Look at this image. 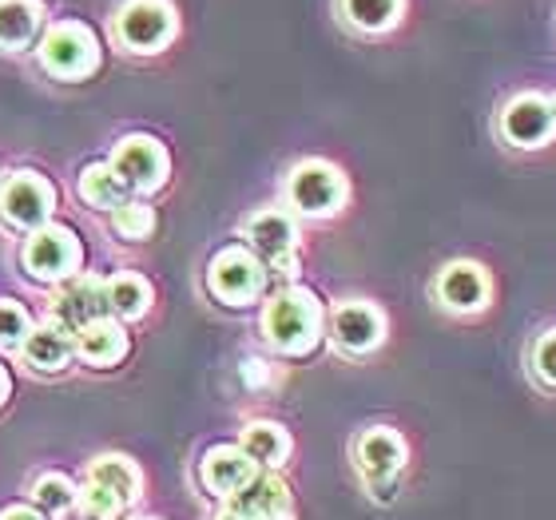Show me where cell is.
<instances>
[{
	"instance_id": "1",
	"label": "cell",
	"mask_w": 556,
	"mask_h": 520,
	"mask_svg": "<svg viewBox=\"0 0 556 520\" xmlns=\"http://www.w3.org/2000/svg\"><path fill=\"white\" fill-rule=\"evenodd\" d=\"M263 338L287 358L311 354L318 346V338H323V306H318V299L302 287L275 294L267 302V310H263Z\"/></svg>"
},
{
	"instance_id": "2",
	"label": "cell",
	"mask_w": 556,
	"mask_h": 520,
	"mask_svg": "<svg viewBox=\"0 0 556 520\" xmlns=\"http://www.w3.org/2000/svg\"><path fill=\"white\" fill-rule=\"evenodd\" d=\"M179 33L172 0H124L112 12V40L128 56H155Z\"/></svg>"
},
{
	"instance_id": "3",
	"label": "cell",
	"mask_w": 556,
	"mask_h": 520,
	"mask_svg": "<svg viewBox=\"0 0 556 520\" xmlns=\"http://www.w3.org/2000/svg\"><path fill=\"white\" fill-rule=\"evenodd\" d=\"M36 60L56 80H84V76H92L100 68V40H96L88 24L56 21L36 40Z\"/></svg>"
},
{
	"instance_id": "4",
	"label": "cell",
	"mask_w": 556,
	"mask_h": 520,
	"mask_svg": "<svg viewBox=\"0 0 556 520\" xmlns=\"http://www.w3.org/2000/svg\"><path fill=\"white\" fill-rule=\"evenodd\" d=\"M21 266L33 282L60 287V282H68V278L80 275L84 246H80V239H76L72 227H56V223H48V227H40V231H33L28 239H24Z\"/></svg>"
},
{
	"instance_id": "5",
	"label": "cell",
	"mask_w": 556,
	"mask_h": 520,
	"mask_svg": "<svg viewBox=\"0 0 556 520\" xmlns=\"http://www.w3.org/2000/svg\"><path fill=\"white\" fill-rule=\"evenodd\" d=\"M207 290L223 306H251L267 290V266L251 246H223L207 263Z\"/></svg>"
},
{
	"instance_id": "6",
	"label": "cell",
	"mask_w": 556,
	"mask_h": 520,
	"mask_svg": "<svg viewBox=\"0 0 556 520\" xmlns=\"http://www.w3.org/2000/svg\"><path fill=\"white\" fill-rule=\"evenodd\" d=\"M52 211H56V187L40 172H12L0 183V219L9 223L12 231H40L52 223Z\"/></svg>"
},
{
	"instance_id": "7",
	"label": "cell",
	"mask_w": 556,
	"mask_h": 520,
	"mask_svg": "<svg viewBox=\"0 0 556 520\" xmlns=\"http://www.w3.org/2000/svg\"><path fill=\"white\" fill-rule=\"evenodd\" d=\"M287 199L290 207L306 215V219H330L342 203H346V179L334 163L326 160H306L299 163L287 179Z\"/></svg>"
},
{
	"instance_id": "8",
	"label": "cell",
	"mask_w": 556,
	"mask_h": 520,
	"mask_svg": "<svg viewBox=\"0 0 556 520\" xmlns=\"http://www.w3.org/2000/svg\"><path fill=\"white\" fill-rule=\"evenodd\" d=\"M108 167L116 172V179L136 195H151L167 183L172 175V160H167V148H163L155 136H124L112 148V160Z\"/></svg>"
},
{
	"instance_id": "9",
	"label": "cell",
	"mask_w": 556,
	"mask_h": 520,
	"mask_svg": "<svg viewBox=\"0 0 556 520\" xmlns=\"http://www.w3.org/2000/svg\"><path fill=\"white\" fill-rule=\"evenodd\" d=\"M96 318H108V299H104V278L100 275H76L68 282H60L52 302H48V322L64 326L68 334L84 330Z\"/></svg>"
},
{
	"instance_id": "10",
	"label": "cell",
	"mask_w": 556,
	"mask_h": 520,
	"mask_svg": "<svg viewBox=\"0 0 556 520\" xmlns=\"http://www.w3.org/2000/svg\"><path fill=\"white\" fill-rule=\"evenodd\" d=\"M243 239L258 255L267 270H290L294 266V246H299V227L287 211L263 207L243 223Z\"/></svg>"
},
{
	"instance_id": "11",
	"label": "cell",
	"mask_w": 556,
	"mask_h": 520,
	"mask_svg": "<svg viewBox=\"0 0 556 520\" xmlns=\"http://www.w3.org/2000/svg\"><path fill=\"white\" fill-rule=\"evenodd\" d=\"M330 338H334V346L342 350V354H350V358L370 354V350L382 346V338H386L382 310H378L374 302H362V299L338 302L334 314H330Z\"/></svg>"
},
{
	"instance_id": "12",
	"label": "cell",
	"mask_w": 556,
	"mask_h": 520,
	"mask_svg": "<svg viewBox=\"0 0 556 520\" xmlns=\"http://www.w3.org/2000/svg\"><path fill=\"white\" fill-rule=\"evenodd\" d=\"M556 131V107L545 96H517L509 107L501 112V136L513 148H541Z\"/></svg>"
},
{
	"instance_id": "13",
	"label": "cell",
	"mask_w": 556,
	"mask_h": 520,
	"mask_svg": "<svg viewBox=\"0 0 556 520\" xmlns=\"http://www.w3.org/2000/svg\"><path fill=\"white\" fill-rule=\"evenodd\" d=\"M354 461H358L366 485H382V481H394L406 465V441L402 433L386 426L366 429L358 441H354Z\"/></svg>"
},
{
	"instance_id": "14",
	"label": "cell",
	"mask_w": 556,
	"mask_h": 520,
	"mask_svg": "<svg viewBox=\"0 0 556 520\" xmlns=\"http://www.w3.org/2000/svg\"><path fill=\"white\" fill-rule=\"evenodd\" d=\"M255 473L258 465L239 445H215L199 461V485L207 489L211 497H235Z\"/></svg>"
},
{
	"instance_id": "15",
	"label": "cell",
	"mask_w": 556,
	"mask_h": 520,
	"mask_svg": "<svg viewBox=\"0 0 556 520\" xmlns=\"http://www.w3.org/2000/svg\"><path fill=\"white\" fill-rule=\"evenodd\" d=\"M72 346H76V358L84 366H92V370H108V366H116L124 354H128V330L124 322H116L112 314L108 318H96L88 322L84 330L72 334Z\"/></svg>"
},
{
	"instance_id": "16",
	"label": "cell",
	"mask_w": 556,
	"mask_h": 520,
	"mask_svg": "<svg viewBox=\"0 0 556 520\" xmlns=\"http://www.w3.org/2000/svg\"><path fill=\"white\" fill-rule=\"evenodd\" d=\"M438 302L453 314H473L489 302V275L477 263H450L438 275Z\"/></svg>"
},
{
	"instance_id": "17",
	"label": "cell",
	"mask_w": 556,
	"mask_h": 520,
	"mask_svg": "<svg viewBox=\"0 0 556 520\" xmlns=\"http://www.w3.org/2000/svg\"><path fill=\"white\" fill-rule=\"evenodd\" d=\"M24 366L33 373H64L76 358V346H72V334L56 322H40L28 330L24 338Z\"/></svg>"
},
{
	"instance_id": "18",
	"label": "cell",
	"mask_w": 556,
	"mask_h": 520,
	"mask_svg": "<svg viewBox=\"0 0 556 520\" xmlns=\"http://www.w3.org/2000/svg\"><path fill=\"white\" fill-rule=\"evenodd\" d=\"M84 485H92V489H100V493H108L119 509L128 512L131 505L139 500L143 477H139V469H136V461H131V457H124V453H104V457H96V461L88 465Z\"/></svg>"
},
{
	"instance_id": "19",
	"label": "cell",
	"mask_w": 556,
	"mask_h": 520,
	"mask_svg": "<svg viewBox=\"0 0 556 520\" xmlns=\"http://www.w3.org/2000/svg\"><path fill=\"white\" fill-rule=\"evenodd\" d=\"M45 28L40 0H0V52H28Z\"/></svg>"
},
{
	"instance_id": "20",
	"label": "cell",
	"mask_w": 556,
	"mask_h": 520,
	"mask_svg": "<svg viewBox=\"0 0 556 520\" xmlns=\"http://www.w3.org/2000/svg\"><path fill=\"white\" fill-rule=\"evenodd\" d=\"M104 299H108V314L116 322H136V318H143L151 310V282L124 270V275L104 278Z\"/></svg>"
},
{
	"instance_id": "21",
	"label": "cell",
	"mask_w": 556,
	"mask_h": 520,
	"mask_svg": "<svg viewBox=\"0 0 556 520\" xmlns=\"http://www.w3.org/2000/svg\"><path fill=\"white\" fill-rule=\"evenodd\" d=\"M239 449L263 469H278L290 457V433L282 426H275V421H251L243 429V437H239Z\"/></svg>"
},
{
	"instance_id": "22",
	"label": "cell",
	"mask_w": 556,
	"mask_h": 520,
	"mask_svg": "<svg viewBox=\"0 0 556 520\" xmlns=\"http://www.w3.org/2000/svg\"><path fill=\"white\" fill-rule=\"evenodd\" d=\"M76 191H80V199L88 203V207L96 211H116L119 203H128L131 191L116 179V172L108 167V163H88L80 172V179H76Z\"/></svg>"
},
{
	"instance_id": "23",
	"label": "cell",
	"mask_w": 556,
	"mask_h": 520,
	"mask_svg": "<svg viewBox=\"0 0 556 520\" xmlns=\"http://www.w3.org/2000/svg\"><path fill=\"white\" fill-rule=\"evenodd\" d=\"M402 9H406V0H342V16L350 28L370 36L390 33L402 21Z\"/></svg>"
},
{
	"instance_id": "24",
	"label": "cell",
	"mask_w": 556,
	"mask_h": 520,
	"mask_svg": "<svg viewBox=\"0 0 556 520\" xmlns=\"http://www.w3.org/2000/svg\"><path fill=\"white\" fill-rule=\"evenodd\" d=\"M76 493L80 489L72 485L64 473H40L33 481V509H40L45 517H64V512L76 509Z\"/></svg>"
},
{
	"instance_id": "25",
	"label": "cell",
	"mask_w": 556,
	"mask_h": 520,
	"mask_svg": "<svg viewBox=\"0 0 556 520\" xmlns=\"http://www.w3.org/2000/svg\"><path fill=\"white\" fill-rule=\"evenodd\" d=\"M112 231H116L119 239H128V243H143V239H151V231H155V211H151L143 199H128V203H119V207L112 211Z\"/></svg>"
},
{
	"instance_id": "26",
	"label": "cell",
	"mask_w": 556,
	"mask_h": 520,
	"mask_svg": "<svg viewBox=\"0 0 556 520\" xmlns=\"http://www.w3.org/2000/svg\"><path fill=\"white\" fill-rule=\"evenodd\" d=\"M28 330H33V322H28L21 302L0 299V350H21Z\"/></svg>"
},
{
	"instance_id": "27",
	"label": "cell",
	"mask_w": 556,
	"mask_h": 520,
	"mask_svg": "<svg viewBox=\"0 0 556 520\" xmlns=\"http://www.w3.org/2000/svg\"><path fill=\"white\" fill-rule=\"evenodd\" d=\"M533 366L548 385H556V330H548L533 350Z\"/></svg>"
},
{
	"instance_id": "28",
	"label": "cell",
	"mask_w": 556,
	"mask_h": 520,
	"mask_svg": "<svg viewBox=\"0 0 556 520\" xmlns=\"http://www.w3.org/2000/svg\"><path fill=\"white\" fill-rule=\"evenodd\" d=\"M243 382H247V385L267 382V362H263V358H247V362H243Z\"/></svg>"
},
{
	"instance_id": "29",
	"label": "cell",
	"mask_w": 556,
	"mask_h": 520,
	"mask_svg": "<svg viewBox=\"0 0 556 520\" xmlns=\"http://www.w3.org/2000/svg\"><path fill=\"white\" fill-rule=\"evenodd\" d=\"M0 520H48L40 509H33V505H9V509L0 512Z\"/></svg>"
},
{
	"instance_id": "30",
	"label": "cell",
	"mask_w": 556,
	"mask_h": 520,
	"mask_svg": "<svg viewBox=\"0 0 556 520\" xmlns=\"http://www.w3.org/2000/svg\"><path fill=\"white\" fill-rule=\"evenodd\" d=\"M9 393H12V378H9V370L0 366V409H4V402H9Z\"/></svg>"
},
{
	"instance_id": "31",
	"label": "cell",
	"mask_w": 556,
	"mask_h": 520,
	"mask_svg": "<svg viewBox=\"0 0 556 520\" xmlns=\"http://www.w3.org/2000/svg\"><path fill=\"white\" fill-rule=\"evenodd\" d=\"M215 520H251V517H243V512H235V509H223Z\"/></svg>"
},
{
	"instance_id": "32",
	"label": "cell",
	"mask_w": 556,
	"mask_h": 520,
	"mask_svg": "<svg viewBox=\"0 0 556 520\" xmlns=\"http://www.w3.org/2000/svg\"><path fill=\"white\" fill-rule=\"evenodd\" d=\"M148 520H151V517H148Z\"/></svg>"
}]
</instances>
